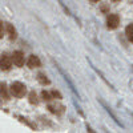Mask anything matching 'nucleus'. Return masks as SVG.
Segmentation results:
<instances>
[{
	"mask_svg": "<svg viewBox=\"0 0 133 133\" xmlns=\"http://www.w3.org/2000/svg\"><path fill=\"white\" fill-rule=\"evenodd\" d=\"M11 93H12L15 97H24V95L27 93V88H25V85L23 84V83H19V81H16V83H14L12 85H11Z\"/></svg>",
	"mask_w": 133,
	"mask_h": 133,
	"instance_id": "1",
	"label": "nucleus"
},
{
	"mask_svg": "<svg viewBox=\"0 0 133 133\" xmlns=\"http://www.w3.org/2000/svg\"><path fill=\"white\" fill-rule=\"evenodd\" d=\"M12 56H8V55H2V59H0V66H2L3 71H8L11 66H12Z\"/></svg>",
	"mask_w": 133,
	"mask_h": 133,
	"instance_id": "2",
	"label": "nucleus"
},
{
	"mask_svg": "<svg viewBox=\"0 0 133 133\" xmlns=\"http://www.w3.org/2000/svg\"><path fill=\"white\" fill-rule=\"evenodd\" d=\"M120 24V17L116 15V14H112V15H109L108 19H107V25L109 29H115L117 28Z\"/></svg>",
	"mask_w": 133,
	"mask_h": 133,
	"instance_id": "3",
	"label": "nucleus"
},
{
	"mask_svg": "<svg viewBox=\"0 0 133 133\" xmlns=\"http://www.w3.org/2000/svg\"><path fill=\"white\" fill-rule=\"evenodd\" d=\"M12 60L16 66H23L24 65V53L20 51H15L12 55Z\"/></svg>",
	"mask_w": 133,
	"mask_h": 133,
	"instance_id": "4",
	"label": "nucleus"
},
{
	"mask_svg": "<svg viewBox=\"0 0 133 133\" xmlns=\"http://www.w3.org/2000/svg\"><path fill=\"white\" fill-rule=\"evenodd\" d=\"M27 64H28L29 68H37V66H40V64H41V63H40V59H39L37 56L32 55V56H29V59H28Z\"/></svg>",
	"mask_w": 133,
	"mask_h": 133,
	"instance_id": "5",
	"label": "nucleus"
},
{
	"mask_svg": "<svg viewBox=\"0 0 133 133\" xmlns=\"http://www.w3.org/2000/svg\"><path fill=\"white\" fill-rule=\"evenodd\" d=\"M125 35H127L129 41H133V24H129L125 28Z\"/></svg>",
	"mask_w": 133,
	"mask_h": 133,
	"instance_id": "6",
	"label": "nucleus"
},
{
	"mask_svg": "<svg viewBox=\"0 0 133 133\" xmlns=\"http://www.w3.org/2000/svg\"><path fill=\"white\" fill-rule=\"evenodd\" d=\"M7 31H8V35L11 39H16V29L11 24H7Z\"/></svg>",
	"mask_w": 133,
	"mask_h": 133,
	"instance_id": "7",
	"label": "nucleus"
},
{
	"mask_svg": "<svg viewBox=\"0 0 133 133\" xmlns=\"http://www.w3.org/2000/svg\"><path fill=\"white\" fill-rule=\"evenodd\" d=\"M37 79H39V81L41 83V84H49V80L47 79V76H44L43 73H39V76H37Z\"/></svg>",
	"mask_w": 133,
	"mask_h": 133,
	"instance_id": "8",
	"label": "nucleus"
},
{
	"mask_svg": "<svg viewBox=\"0 0 133 133\" xmlns=\"http://www.w3.org/2000/svg\"><path fill=\"white\" fill-rule=\"evenodd\" d=\"M29 103L31 104H37V97H36V93H31L29 95Z\"/></svg>",
	"mask_w": 133,
	"mask_h": 133,
	"instance_id": "9",
	"label": "nucleus"
},
{
	"mask_svg": "<svg viewBox=\"0 0 133 133\" xmlns=\"http://www.w3.org/2000/svg\"><path fill=\"white\" fill-rule=\"evenodd\" d=\"M2 97L8 98V95H7V87H5V84H2Z\"/></svg>",
	"mask_w": 133,
	"mask_h": 133,
	"instance_id": "10",
	"label": "nucleus"
},
{
	"mask_svg": "<svg viewBox=\"0 0 133 133\" xmlns=\"http://www.w3.org/2000/svg\"><path fill=\"white\" fill-rule=\"evenodd\" d=\"M43 97H44V100H51V98H52L48 92H43Z\"/></svg>",
	"mask_w": 133,
	"mask_h": 133,
	"instance_id": "11",
	"label": "nucleus"
},
{
	"mask_svg": "<svg viewBox=\"0 0 133 133\" xmlns=\"http://www.w3.org/2000/svg\"><path fill=\"white\" fill-rule=\"evenodd\" d=\"M89 2H91V3H97L98 0H89Z\"/></svg>",
	"mask_w": 133,
	"mask_h": 133,
	"instance_id": "12",
	"label": "nucleus"
},
{
	"mask_svg": "<svg viewBox=\"0 0 133 133\" xmlns=\"http://www.w3.org/2000/svg\"><path fill=\"white\" fill-rule=\"evenodd\" d=\"M113 2H118V0H113Z\"/></svg>",
	"mask_w": 133,
	"mask_h": 133,
	"instance_id": "13",
	"label": "nucleus"
}]
</instances>
